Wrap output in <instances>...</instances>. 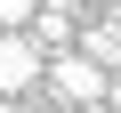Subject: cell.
<instances>
[{"instance_id":"6da1fadb","label":"cell","mask_w":121,"mask_h":113,"mask_svg":"<svg viewBox=\"0 0 121 113\" xmlns=\"http://www.w3.org/2000/svg\"><path fill=\"white\" fill-rule=\"evenodd\" d=\"M48 89L65 97V105H105V97H113V73L97 65L89 48H56V56H48Z\"/></svg>"},{"instance_id":"5b68a950","label":"cell","mask_w":121,"mask_h":113,"mask_svg":"<svg viewBox=\"0 0 121 113\" xmlns=\"http://www.w3.org/2000/svg\"><path fill=\"white\" fill-rule=\"evenodd\" d=\"M105 105H113V113H121V73H113V97H105Z\"/></svg>"},{"instance_id":"52a82bcc","label":"cell","mask_w":121,"mask_h":113,"mask_svg":"<svg viewBox=\"0 0 121 113\" xmlns=\"http://www.w3.org/2000/svg\"><path fill=\"white\" fill-rule=\"evenodd\" d=\"M0 113H24V105H8V97H0Z\"/></svg>"},{"instance_id":"277c9868","label":"cell","mask_w":121,"mask_h":113,"mask_svg":"<svg viewBox=\"0 0 121 113\" xmlns=\"http://www.w3.org/2000/svg\"><path fill=\"white\" fill-rule=\"evenodd\" d=\"M32 16H40V0H0V32H24Z\"/></svg>"},{"instance_id":"ba28073f","label":"cell","mask_w":121,"mask_h":113,"mask_svg":"<svg viewBox=\"0 0 121 113\" xmlns=\"http://www.w3.org/2000/svg\"><path fill=\"white\" fill-rule=\"evenodd\" d=\"M81 113H113V105H81Z\"/></svg>"},{"instance_id":"8992f818","label":"cell","mask_w":121,"mask_h":113,"mask_svg":"<svg viewBox=\"0 0 121 113\" xmlns=\"http://www.w3.org/2000/svg\"><path fill=\"white\" fill-rule=\"evenodd\" d=\"M97 8H113V16H121V0H97Z\"/></svg>"},{"instance_id":"3957f363","label":"cell","mask_w":121,"mask_h":113,"mask_svg":"<svg viewBox=\"0 0 121 113\" xmlns=\"http://www.w3.org/2000/svg\"><path fill=\"white\" fill-rule=\"evenodd\" d=\"M81 48L97 56L105 73H121V16H97V24H81Z\"/></svg>"},{"instance_id":"7a4b0ae2","label":"cell","mask_w":121,"mask_h":113,"mask_svg":"<svg viewBox=\"0 0 121 113\" xmlns=\"http://www.w3.org/2000/svg\"><path fill=\"white\" fill-rule=\"evenodd\" d=\"M48 81V48L32 32H0V97H32Z\"/></svg>"}]
</instances>
